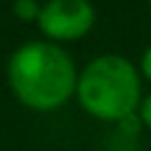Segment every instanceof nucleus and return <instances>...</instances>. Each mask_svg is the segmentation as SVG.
<instances>
[{
	"label": "nucleus",
	"instance_id": "7ed1b4c3",
	"mask_svg": "<svg viewBox=\"0 0 151 151\" xmlns=\"http://www.w3.org/2000/svg\"><path fill=\"white\" fill-rule=\"evenodd\" d=\"M97 21V12L90 0H47L40 7L38 28L40 33L54 42H76L85 38Z\"/></svg>",
	"mask_w": 151,
	"mask_h": 151
},
{
	"label": "nucleus",
	"instance_id": "f03ea898",
	"mask_svg": "<svg viewBox=\"0 0 151 151\" xmlns=\"http://www.w3.org/2000/svg\"><path fill=\"white\" fill-rule=\"evenodd\" d=\"M76 97L83 111L104 123H123L142 104V78L123 54H99L78 73Z\"/></svg>",
	"mask_w": 151,
	"mask_h": 151
},
{
	"label": "nucleus",
	"instance_id": "f257e3e1",
	"mask_svg": "<svg viewBox=\"0 0 151 151\" xmlns=\"http://www.w3.org/2000/svg\"><path fill=\"white\" fill-rule=\"evenodd\" d=\"M7 83L19 104L45 113L64 106L76 94L78 71L61 45L33 40L12 52L7 61Z\"/></svg>",
	"mask_w": 151,
	"mask_h": 151
},
{
	"label": "nucleus",
	"instance_id": "423d86ee",
	"mask_svg": "<svg viewBox=\"0 0 151 151\" xmlns=\"http://www.w3.org/2000/svg\"><path fill=\"white\" fill-rule=\"evenodd\" d=\"M139 73L151 83V45L142 52V61H139Z\"/></svg>",
	"mask_w": 151,
	"mask_h": 151
},
{
	"label": "nucleus",
	"instance_id": "39448f33",
	"mask_svg": "<svg viewBox=\"0 0 151 151\" xmlns=\"http://www.w3.org/2000/svg\"><path fill=\"white\" fill-rule=\"evenodd\" d=\"M137 116H139L142 125L151 130V94H146V97L142 99V104H139V109H137Z\"/></svg>",
	"mask_w": 151,
	"mask_h": 151
},
{
	"label": "nucleus",
	"instance_id": "0eeeda50",
	"mask_svg": "<svg viewBox=\"0 0 151 151\" xmlns=\"http://www.w3.org/2000/svg\"><path fill=\"white\" fill-rule=\"evenodd\" d=\"M149 7H151V0H149Z\"/></svg>",
	"mask_w": 151,
	"mask_h": 151
},
{
	"label": "nucleus",
	"instance_id": "20e7f679",
	"mask_svg": "<svg viewBox=\"0 0 151 151\" xmlns=\"http://www.w3.org/2000/svg\"><path fill=\"white\" fill-rule=\"evenodd\" d=\"M40 7L42 5H38V0H14L12 2V14L19 19V21H38V17H40Z\"/></svg>",
	"mask_w": 151,
	"mask_h": 151
}]
</instances>
